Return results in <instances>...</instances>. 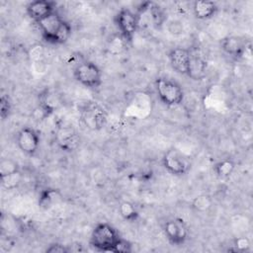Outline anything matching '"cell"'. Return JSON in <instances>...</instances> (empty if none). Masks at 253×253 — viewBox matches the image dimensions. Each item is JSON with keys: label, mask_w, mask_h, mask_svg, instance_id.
Listing matches in <instances>:
<instances>
[{"label": "cell", "mask_w": 253, "mask_h": 253, "mask_svg": "<svg viewBox=\"0 0 253 253\" xmlns=\"http://www.w3.org/2000/svg\"><path fill=\"white\" fill-rule=\"evenodd\" d=\"M146 13L149 15V18H150L153 26L157 29L161 28L167 20V16H166L164 9L156 3L150 2Z\"/></svg>", "instance_id": "17"}, {"label": "cell", "mask_w": 253, "mask_h": 253, "mask_svg": "<svg viewBox=\"0 0 253 253\" xmlns=\"http://www.w3.org/2000/svg\"><path fill=\"white\" fill-rule=\"evenodd\" d=\"M56 7L57 3L51 0H34L27 4L26 13L31 20L38 24L57 12Z\"/></svg>", "instance_id": "10"}, {"label": "cell", "mask_w": 253, "mask_h": 253, "mask_svg": "<svg viewBox=\"0 0 253 253\" xmlns=\"http://www.w3.org/2000/svg\"><path fill=\"white\" fill-rule=\"evenodd\" d=\"M236 167L235 161L232 158L226 157L223 159H220L219 161L215 162L213 164L212 170L214 175L219 179H227L229 178L232 173L234 172Z\"/></svg>", "instance_id": "16"}, {"label": "cell", "mask_w": 253, "mask_h": 253, "mask_svg": "<svg viewBox=\"0 0 253 253\" xmlns=\"http://www.w3.org/2000/svg\"><path fill=\"white\" fill-rule=\"evenodd\" d=\"M42 40L50 44H63L71 37L72 27L57 12L38 24Z\"/></svg>", "instance_id": "1"}, {"label": "cell", "mask_w": 253, "mask_h": 253, "mask_svg": "<svg viewBox=\"0 0 253 253\" xmlns=\"http://www.w3.org/2000/svg\"><path fill=\"white\" fill-rule=\"evenodd\" d=\"M211 206V200L210 197L206 195L196 197L192 203L193 209H195L197 211H205Z\"/></svg>", "instance_id": "22"}, {"label": "cell", "mask_w": 253, "mask_h": 253, "mask_svg": "<svg viewBox=\"0 0 253 253\" xmlns=\"http://www.w3.org/2000/svg\"><path fill=\"white\" fill-rule=\"evenodd\" d=\"M218 11V6L213 1L198 0L192 4V12L198 20H210L213 18Z\"/></svg>", "instance_id": "14"}, {"label": "cell", "mask_w": 253, "mask_h": 253, "mask_svg": "<svg viewBox=\"0 0 253 253\" xmlns=\"http://www.w3.org/2000/svg\"><path fill=\"white\" fill-rule=\"evenodd\" d=\"M41 137L34 127L24 126L16 134V144L18 148L26 155H35L40 147Z\"/></svg>", "instance_id": "9"}, {"label": "cell", "mask_w": 253, "mask_h": 253, "mask_svg": "<svg viewBox=\"0 0 253 253\" xmlns=\"http://www.w3.org/2000/svg\"><path fill=\"white\" fill-rule=\"evenodd\" d=\"M73 76L75 80L88 89H97L103 83V71L93 61H79L74 69Z\"/></svg>", "instance_id": "5"}, {"label": "cell", "mask_w": 253, "mask_h": 253, "mask_svg": "<svg viewBox=\"0 0 253 253\" xmlns=\"http://www.w3.org/2000/svg\"><path fill=\"white\" fill-rule=\"evenodd\" d=\"M191 50V57L188 67L187 76L193 80H202L205 78L207 69H208V62L207 60L196 50Z\"/></svg>", "instance_id": "13"}, {"label": "cell", "mask_w": 253, "mask_h": 253, "mask_svg": "<svg viewBox=\"0 0 253 253\" xmlns=\"http://www.w3.org/2000/svg\"><path fill=\"white\" fill-rule=\"evenodd\" d=\"M250 249V241L247 237H237L234 239L232 248H229L228 251L233 252H247Z\"/></svg>", "instance_id": "23"}, {"label": "cell", "mask_w": 253, "mask_h": 253, "mask_svg": "<svg viewBox=\"0 0 253 253\" xmlns=\"http://www.w3.org/2000/svg\"><path fill=\"white\" fill-rule=\"evenodd\" d=\"M191 50L189 48L177 46L169 50L168 60L172 69L181 75H187Z\"/></svg>", "instance_id": "12"}, {"label": "cell", "mask_w": 253, "mask_h": 253, "mask_svg": "<svg viewBox=\"0 0 253 253\" xmlns=\"http://www.w3.org/2000/svg\"><path fill=\"white\" fill-rule=\"evenodd\" d=\"M21 179H22V176H21V172L20 171L17 172V173L12 174L10 176L0 178L1 185L6 190H13V189H15L20 184Z\"/></svg>", "instance_id": "21"}, {"label": "cell", "mask_w": 253, "mask_h": 253, "mask_svg": "<svg viewBox=\"0 0 253 253\" xmlns=\"http://www.w3.org/2000/svg\"><path fill=\"white\" fill-rule=\"evenodd\" d=\"M162 230L166 239L172 245H183L189 238V229L186 223L178 217L166 219L163 222Z\"/></svg>", "instance_id": "8"}, {"label": "cell", "mask_w": 253, "mask_h": 253, "mask_svg": "<svg viewBox=\"0 0 253 253\" xmlns=\"http://www.w3.org/2000/svg\"><path fill=\"white\" fill-rule=\"evenodd\" d=\"M20 171L19 164L12 158L3 157L0 160V178L10 176Z\"/></svg>", "instance_id": "19"}, {"label": "cell", "mask_w": 253, "mask_h": 253, "mask_svg": "<svg viewBox=\"0 0 253 253\" xmlns=\"http://www.w3.org/2000/svg\"><path fill=\"white\" fill-rule=\"evenodd\" d=\"M122 239V235L112 224L108 222H98L92 229L89 243L98 251L116 253Z\"/></svg>", "instance_id": "2"}, {"label": "cell", "mask_w": 253, "mask_h": 253, "mask_svg": "<svg viewBox=\"0 0 253 253\" xmlns=\"http://www.w3.org/2000/svg\"><path fill=\"white\" fill-rule=\"evenodd\" d=\"M57 140L59 146L65 151H72L78 143V137L76 135V132L70 127L61 128L58 131Z\"/></svg>", "instance_id": "15"}, {"label": "cell", "mask_w": 253, "mask_h": 253, "mask_svg": "<svg viewBox=\"0 0 253 253\" xmlns=\"http://www.w3.org/2000/svg\"><path fill=\"white\" fill-rule=\"evenodd\" d=\"M168 31L173 36H178L183 33V25L180 21L173 20L168 25Z\"/></svg>", "instance_id": "26"}, {"label": "cell", "mask_w": 253, "mask_h": 253, "mask_svg": "<svg viewBox=\"0 0 253 253\" xmlns=\"http://www.w3.org/2000/svg\"><path fill=\"white\" fill-rule=\"evenodd\" d=\"M71 251V248L68 247L67 245H63L58 242H54L48 245L46 247L45 252L46 253H69Z\"/></svg>", "instance_id": "25"}, {"label": "cell", "mask_w": 253, "mask_h": 253, "mask_svg": "<svg viewBox=\"0 0 253 253\" xmlns=\"http://www.w3.org/2000/svg\"><path fill=\"white\" fill-rule=\"evenodd\" d=\"M12 101L8 94H2L0 97V116L4 121L8 119L12 113Z\"/></svg>", "instance_id": "20"}, {"label": "cell", "mask_w": 253, "mask_h": 253, "mask_svg": "<svg viewBox=\"0 0 253 253\" xmlns=\"http://www.w3.org/2000/svg\"><path fill=\"white\" fill-rule=\"evenodd\" d=\"M154 88L158 99L168 107L179 106L185 97L184 89L176 80L160 76L154 81Z\"/></svg>", "instance_id": "3"}, {"label": "cell", "mask_w": 253, "mask_h": 253, "mask_svg": "<svg viewBox=\"0 0 253 253\" xmlns=\"http://www.w3.org/2000/svg\"><path fill=\"white\" fill-rule=\"evenodd\" d=\"M119 212L121 216L127 222H134L139 217L138 210L132 203L128 201H124L120 204Z\"/></svg>", "instance_id": "18"}, {"label": "cell", "mask_w": 253, "mask_h": 253, "mask_svg": "<svg viewBox=\"0 0 253 253\" xmlns=\"http://www.w3.org/2000/svg\"><path fill=\"white\" fill-rule=\"evenodd\" d=\"M81 123L90 130H100L108 123L105 109L97 102H87L80 111Z\"/></svg>", "instance_id": "6"}, {"label": "cell", "mask_w": 253, "mask_h": 253, "mask_svg": "<svg viewBox=\"0 0 253 253\" xmlns=\"http://www.w3.org/2000/svg\"><path fill=\"white\" fill-rule=\"evenodd\" d=\"M131 244L128 240L123 238L121 242L118 245V248L116 250V253H126V252H131Z\"/></svg>", "instance_id": "27"}, {"label": "cell", "mask_w": 253, "mask_h": 253, "mask_svg": "<svg viewBox=\"0 0 253 253\" xmlns=\"http://www.w3.org/2000/svg\"><path fill=\"white\" fill-rule=\"evenodd\" d=\"M220 48L231 58L239 60L246 54V51L249 48V42L242 37L230 35L221 39Z\"/></svg>", "instance_id": "11"}, {"label": "cell", "mask_w": 253, "mask_h": 253, "mask_svg": "<svg viewBox=\"0 0 253 253\" xmlns=\"http://www.w3.org/2000/svg\"><path fill=\"white\" fill-rule=\"evenodd\" d=\"M57 195V192L53 189H45L43 190L41 195H40V200H39V205L41 207L47 208L50 206L51 202L54 200L55 196Z\"/></svg>", "instance_id": "24"}, {"label": "cell", "mask_w": 253, "mask_h": 253, "mask_svg": "<svg viewBox=\"0 0 253 253\" xmlns=\"http://www.w3.org/2000/svg\"><path fill=\"white\" fill-rule=\"evenodd\" d=\"M139 21V15L129 8L123 7L116 13L114 17V24L119 35L126 43H130L132 42L138 30Z\"/></svg>", "instance_id": "4"}, {"label": "cell", "mask_w": 253, "mask_h": 253, "mask_svg": "<svg viewBox=\"0 0 253 253\" xmlns=\"http://www.w3.org/2000/svg\"><path fill=\"white\" fill-rule=\"evenodd\" d=\"M161 163L163 168L174 176H183L191 168L189 158L176 148L167 150L162 156Z\"/></svg>", "instance_id": "7"}]
</instances>
